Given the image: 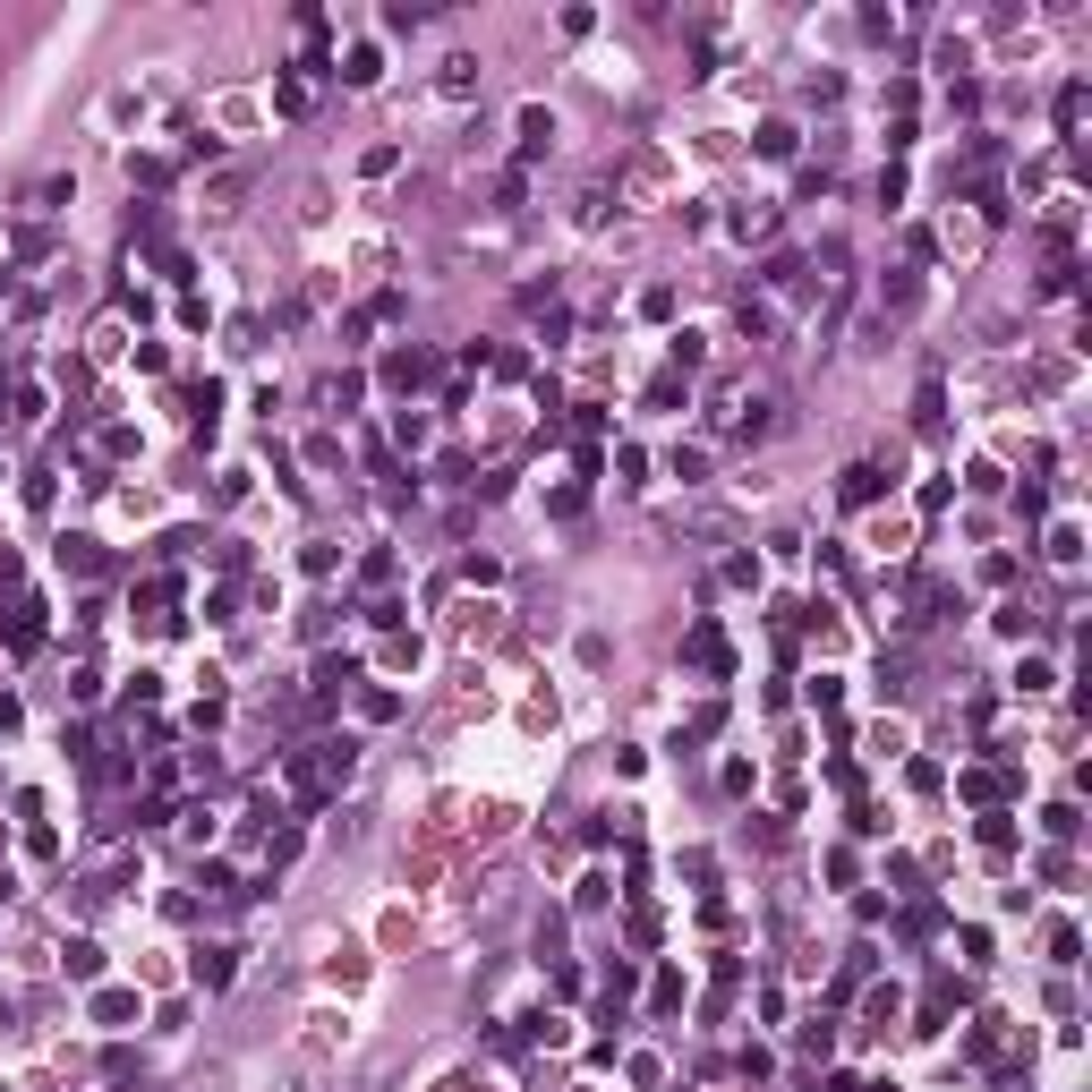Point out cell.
<instances>
[{"instance_id":"obj_2","label":"cell","mask_w":1092,"mask_h":1092,"mask_svg":"<svg viewBox=\"0 0 1092 1092\" xmlns=\"http://www.w3.org/2000/svg\"><path fill=\"white\" fill-rule=\"evenodd\" d=\"M435 94H444V103H470V94H478V61H470V52H452V61H444Z\"/></svg>"},{"instance_id":"obj_5","label":"cell","mask_w":1092,"mask_h":1092,"mask_svg":"<svg viewBox=\"0 0 1092 1092\" xmlns=\"http://www.w3.org/2000/svg\"><path fill=\"white\" fill-rule=\"evenodd\" d=\"M68 973H77V982H94V973H103V947H94V939H68Z\"/></svg>"},{"instance_id":"obj_1","label":"cell","mask_w":1092,"mask_h":1092,"mask_svg":"<svg viewBox=\"0 0 1092 1092\" xmlns=\"http://www.w3.org/2000/svg\"><path fill=\"white\" fill-rule=\"evenodd\" d=\"M513 129H521V154H546V146H555V111H546V103H521Z\"/></svg>"},{"instance_id":"obj_3","label":"cell","mask_w":1092,"mask_h":1092,"mask_svg":"<svg viewBox=\"0 0 1092 1092\" xmlns=\"http://www.w3.org/2000/svg\"><path fill=\"white\" fill-rule=\"evenodd\" d=\"M307 1049H350V1016L316 1007V1016H307Z\"/></svg>"},{"instance_id":"obj_6","label":"cell","mask_w":1092,"mask_h":1092,"mask_svg":"<svg viewBox=\"0 0 1092 1092\" xmlns=\"http://www.w3.org/2000/svg\"><path fill=\"white\" fill-rule=\"evenodd\" d=\"M871 495H879V470H871V461H854V470H845V504H871Z\"/></svg>"},{"instance_id":"obj_7","label":"cell","mask_w":1092,"mask_h":1092,"mask_svg":"<svg viewBox=\"0 0 1092 1092\" xmlns=\"http://www.w3.org/2000/svg\"><path fill=\"white\" fill-rule=\"evenodd\" d=\"M342 77H350V86H376V77H385V68H376V52H367V44H359V52H350V68H342Z\"/></svg>"},{"instance_id":"obj_4","label":"cell","mask_w":1092,"mask_h":1092,"mask_svg":"<svg viewBox=\"0 0 1092 1092\" xmlns=\"http://www.w3.org/2000/svg\"><path fill=\"white\" fill-rule=\"evenodd\" d=\"M231 973H239V964H231V947H205V956H196V982H205V990H222Z\"/></svg>"}]
</instances>
